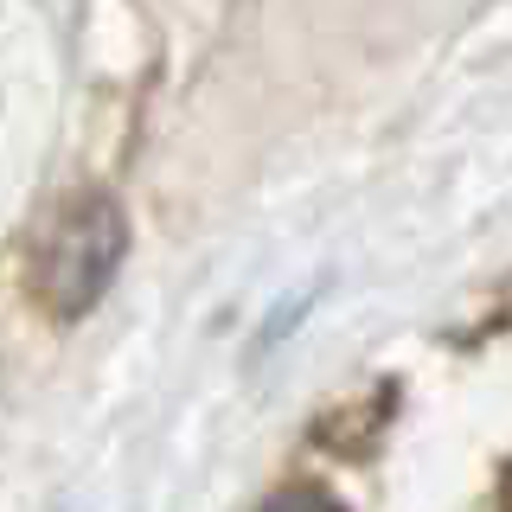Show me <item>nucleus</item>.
Returning a JSON list of instances; mask_svg holds the SVG:
<instances>
[{"label":"nucleus","instance_id":"obj_1","mask_svg":"<svg viewBox=\"0 0 512 512\" xmlns=\"http://www.w3.org/2000/svg\"><path fill=\"white\" fill-rule=\"evenodd\" d=\"M122 256H128V224H122V212L103 199V192H90V199H77L71 212L52 224V237H45V250H39V295L52 301L64 320L84 314L90 301L116 282Z\"/></svg>","mask_w":512,"mask_h":512},{"label":"nucleus","instance_id":"obj_2","mask_svg":"<svg viewBox=\"0 0 512 512\" xmlns=\"http://www.w3.org/2000/svg\"><path fill=\"white\" fill-rule=\"evenodd\" d=\"M263 512H346L333 493H320V487H288V493H276Z\"/></svg>","mask_w":512,"mask_h":512}]
</instances>
